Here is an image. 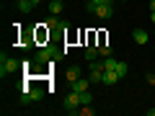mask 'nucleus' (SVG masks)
Listing matches in <instances>:
<instances>
[{
	"mask_svg": "<svg viewBox=\"0 0 155 116\" xmlns=\"http://www.w3.org/2000/svg\"><path fill=\"white\" fill-rule=\"evenodd\" d=\"M80 106H83V103H80V93L70 88V93L65 95V108H67V114H78Z\"/></svg>",
	"mask_w": 155,
	"mask_h": 116,
	"instance_id": "obj_2",
	"label": "nucleus"
},
{
	"mask_svg": "<svg viewBox=\"0 0 155 116\" xmlns=\"http://www.w3.org/2000/svg\"><path fill=\"white\" fill-rule=\"evenodd\" d=\"M116 62L119 60H114V57H104V70H116Z\"/></svg>",
	"mask_w": 155,
	"mask_h": 116,
	"instance_id": "obj_12",
	"label": "nucleus"
},
{
	"mask_svg": "<svg viewBox=\"0 0 155 116\" xmlns=\"http://www.w3.org/2000/svg\"><path fill=\"white\" fill-rule=\"evenodd\" d=\"M91 3H96V5H106V3H109L111 5V0H91Z\"/></svg>",
	"mask_w": 155,
	"mask_h": 116,
	"instance_id": "obj_17",
	"label": "nucleus"
},
{
	"mask_svg": "<svg viewBox=\"0 0 155 116\" xmlns=\"http://www.w3.org/2000/svg\"><path fill=\"white\" fill-rule=\"evenodd\" d=\"M65 80H67V85H72L75 80H80V67H67V72H65Z\"/></svg>",
	"mask_w": 155,
	"mask_h": 116,
	"instance_id": "obj_7",
	"label": "nucleus"
},
{
	"mask_svg": "<svg viewBox=\"0 0 155 116\" xmlns=\"http://www.w3.org/2000/svg\"><path fill=\"white\" fill-rule=\"evenodd\" d=\"M98 54H101V57H111V47H109V44H101V47H98Z\"/></svg>",
	"mask_w": 155,
	"mask_h": 116,
	"instance_id": "obj_16",
	"label": "nucleus"
},
{
	"mask_svg": "<svg viewBox=\"0 0 155 116\" xmlns=\"http://www.w3.org/2000/svg\"><path fill=\"white\" fill-rule=\"evenodd\" d=\"M127 70H129V67H127V62H116V72H119V77H124V75H127Z\"/></svg>",
	"mask_w": 155,
	"mask_h": 116,
	"instance_id": "obj_15",
	"label": "nucleus"
},
{
	"mask_svg": "<svg viewBox=\"0 0 155 116\" xmlns=\"http://www.w3.org/2000/svg\"><path fill=\"white\" fill-rule=\"evenodd\" d=\"M88 85H91V80H83V77H80V80H75V83L70 85V88L78 90V93H83V90H88Z\"/></svg>",
	"mask_w": 155,
	"mask_h": 116,
	"instance_id": "obj_8",
	"label": "nucleus"
},
{
	"mask_svg": "<svg viewBox=\"0 0 155 116\" xmlns=\"http://www.w3.org/2000/svg\"><path fill=\"white\" fill-rule=\"evenodd\" d=\"M119 80H122V77H119L116 70H104V80H101L104 85H114V83H119Z\"/></svg>",
	"mask_w": 155,
	"mask_h": 116,
	"instance_id": "obj_5",
	"label": "nucleus"
},
{
	"mask_svg": "<svg viewBox=\"0 0 155 116\" xmlns=\"http://www.w3.org/2000/svg\"><path fill=\"white\" fill-rule=\"evenodd\" d=\"M31 3H34V5H39V3H41V0H31Z\"/></svg>",
	"mask_w": 155,
	"mask_h": 116,
	"instance_id": "obj_22",
	"label": "nucleus"
},
{
	"mask_svg": "<svg viewBox=\"0 0 155 116\" xmlns=\"http://www.w3.org/2000/svg\"><path fill=\"white\" fill-rule=\"evenodd\" d=\"M60 54L62 52L60 49H54V47H44V49H39L36 52V57H34V65H52L54 60H60Z\"/></svg>",
	"mask_w": 155,
	"mask_h": 116,
	"instance_id": "obj_1",
	"label": "nucleus"
},
{
	"mask_svg": "<svg viewBox=\"0 0 155 116\" xmlns=\"http://www.w3.org/2000/svg\"><path fill=\"white\" fill-rule=\"evenodd\" d=\"M150 21H153V23H155V11H150Z\"/></svg>",
	"mask_w": 155,
	"mask_h": 116,
	"instance_id": "obj_19",
	"label": "nucleus"
},
{
	"mask_svg": "<svg viewBox=\"0 0 155 116\" xmlns=\"http://www.w3.org/2000/svg\"><path fill=\"white\" fill-rule=\"evenodd\" d=\"M147 83H150V85H155V72H150V75H147Z\"/></svg>",
	"mask_w": 155,
	"mask_h": 116,
	"instance_id": "obj_18",
	"label": "nucleus"
},
{
	"mask_svg": "<svg viewBox=\"0 0 155 116\" xmlns=\"http://www.w3.org/2000/svg\"><path fill=\"white\" fill-rule=\"evenodd\" d=\"M47 26H52V28H54V26H65V23H62L57 16H52V13H49V16H47Z\"/></svg>",
	"mask_w": 155,
	"mask_h": 116,
	"instance_id": "obj_13",
	"label": "nucleus"
},
{
	"mask_svg": "<svg viewBox=\"0 0 155 116\" xmlns=\"http://www.w3.org/2000/svg\"><path fill=\"white\" fill-rule=\"evenodd\" d=\"M78 114H80V116H93L96 108H91V103H88V106H80V108H78Z\"/></svg>",
	"mask_w": 155,
	"mask_h": 116,
	"instance_id": "obj_14",
	"label": "nucleus"
},
{
	"mask_svg": "<svg viewBox=\"0 0 155 116\" xmlns=\"http://www.w3.org/2000/svg\"><path fill=\"white\" fill-rule=\"evenodd\" d=\"M88 11L93 13V16H98V18H111L114 16V8L106 3V5H96V3H88Z\"/></svg>",
	"mask_w": 155,
	"mask_h": 116,
	"instance_id": "obj_4",
	"label": "nucleus"
},
{
	"mask_svg": "<svg viewBox=\"0 0 155 116\" xmlns=\"http://www.w3.org/2000/svg\"><path fill=\"white\" fill-rule=\"evenodd\" d=\"M150 11H155V0H150Z\"/></svg>",
	"mask_w": 155,
	"mask_h": 116,
	"instance_id": "obj_20",
	"label": "nucleus"
},
{
	"mask_svg": "<svg viewBox=\"0 0 155 116\" xmlns=\"http://www.w3.org/2000/svg\"><path fill=\"white\" fill-rule=\"evenodd\" d=\"M98 47H88V49H85V60H88V62H96V60H98Z\"/></svg>",
	"mask_w": 155,
	"mask_h": 116,
	"instance_id": "obj_11",
	"label": "nucleus"
},
{
	"mask_svg": "<svg viewBox=\"0 0 155 116\" xmlns=\"http://www.w3.org/2000/svg\"><path fill=\"white\" fill-rule=\"evenodd\" d=\"M62 8H65V3H62V0H52V3H49V13H52V16H60Z\"/></svg>",
	"mask_w": 155,
	"mask_h": 116,
	"instance_id": "obj_10",
	"label": "nucleus"
},
{
	"mask_svg": "<svg viewBox=\"0 0 155 116\" xmlns=\"http://www.w3.org/2000/svg\"><path fill=\"white\" fill-rule=\"evenodd\" d=\"M18 67H21V62H16L13 57H5V54L0 57V75H3V77H5V75H13Z\"/></svg>",
	"mask_w": 155,
	"mask_h": 116,
	"instance_id": "obj_3",
	"label": "nucleus"
},
{
	"mask_svg": "<svg viewBox=\"0 0 155 116\" xmlns=\"http://www.w3.org/2000/svg\"><path fill=\"white\" fill-rule=\"evenodd\" d=\"M16 5H18V11H21V13H31L34 11V3H31V0H16Z\"/></svg>",
	"mask_w": 155,
	"mask_h": 116,
	"instance_id": "obj_9",
	"label": "nucleus"
},
{
	"mask_svg": "<svg viewBox=\"0 0 155 116\" xmlns=\"http://www.w3.org/2000/svg\"><path fill=\"white\" fill-rule=\"evenodd\" d=\"M132 39L137 41V44H147V41H150V34L145 31V28H134V31H132Z\"/></svg>",
	"mask_w": 155,
	"mask_h": 116,
	"instance_id": "obj_6",
	"label": "nucleus"
},
{
	"mask_svg": "<svg viewBox=\"0 0 155 116\" xmlns=\"http://www.w3.org/2000/svg\"><path fill=\"white\" fill-rule=\"evenodd\" d=\"M147 114H150V116H155V108H150V111H147Z\"/></svg>",
	"mask_w": 155,
	"mask_h": 116,
	"instance_id": "obj_21",
	"label": "nucleus"
}]
</instances>
